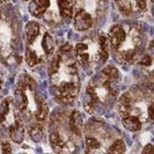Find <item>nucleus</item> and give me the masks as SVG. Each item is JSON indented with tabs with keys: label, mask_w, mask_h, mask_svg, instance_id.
I'll return each instance as SVG.
<instances>
[{
	"label": "nucleus",
	"mask_w": 154,
	"mask_h": 154,
	"mask_svg": "<svg viewBox=\"0 0 154 154\" xmlns=\"http://www.w3.org/2000/svg\"><path fill=\"white\" fill-rule=\"evenodd\" d=\"M126 31L123 28V26L121 24H115L110 31H109L108 35V42L109 46L112 51H117L119 49V46L123 44L126 39Z\"/></svg>",
	"instance_id": "nucleus-1"
},
{
	"label": "nucleus",
	"mask_w": 154,
	"mask_h": 154,
	"mask_svg": "<svg viewBox=\"0 0 154 154\" xmlns=\"http://www.w3.org/2000/svg\"><path fill=\"white\" fill-rule=\"evenodd\" d=\"M92 16L84 9L78 11L77 14L74 15V27H75V29L79 31H86L89 30L92 28Z\"/></svg>",
	"instance_id": "nucleus-2"
},
{
	"label": "nucleus",
	"mask_w": 154,
	"mask_h": 154,
	"mask_svg": "<svg viewBox=\"0 0 154 154\" xmlns=\"http://www.w3.org/2000/svg\"><path fill=\"white\" fill-rule=\"evenodd\" d=\"M50 7V0H31L29 4V12L31 15L41 17Z\"/></svg>",
	"instance_id": "nucleus-3"
},
{
	"label": "nucleus",
	"mask_w": 154,
	"mask_h": 154,
	"mask_svg": "<svg viewBox=\"0 0 154 154\" xmlns=\"http://www.w3.org/2000/svg\"><path fill=\"white\" fill-rule=\"evenodd\" d=\"M50 143L56 151L58 152H64V151H72L73 148L69 146V144H67L64 139L60 137V134L57 131L51 132L50 134Z\"/></svg>",
	"instance_id": "nucleus-4"
},
{
	"label": "nucleus",
	"mask_w": 154,
	"mask_h": 154,
	"mask_svg": "<svg viewBox=\"0 0 154 154\" xmlns=\"http://www.w3.org/2000/svg\"><path fill=\"white\" fill-rule=\"evenodd\" d=\"M48 115H49V108H48L46 103L43 100H38L37 101V110L35 114V124L43 128L46 118H48Z\"/></svg>",
	"instance_id": "nucleus-5"
},
{
	"label": "nucleus",
	"mask_w": 154,
	"mask_h": 154,
	"mask_svg": "<svg viewBox=\"0 0 154 154\" xmlns=\"http://www.w3.org/2000/svg\"><path fill=\"white\" fill-rule=\"evenodd\" d=\"M9 133L11 138L15 143H22L23 137H24V126L22 125L20 119H15L14 123L9 126Z\"/></svg>",
	"instance_id": "nucleus-6"
},
{
	"label": "nucleus",
	"mask_w": 154,
	"mask_h": 154,
	"mask_svg": "<svg viewBox=\"0 0 154 154\" xmlns=\"http://www.w3.org/2000/svg\"><path fill=\"white\" fill-rule=\"evenodd\" d=\"M39 34V27L38 23L31 21L26 26L24 29V36H26V42H27V46H30L34 41L37 38Z\"/></svg>",
	"instance_id": "nucleus-7"
},
{
	"label": "nucleus",
	"mask_w": 154,
	"mask_h": 154,
	"mask_svg": "<svg viewBox=\"0 0 154 154\" xmlns=\"http://www.w3.org/2000/svg\"><path fill=\"white\" fill-rule=\"evenodd\" d=\"M122 123H123L124 128L126 130H129V131L136 132V131H139L141 129V122H140L139 117L131 115V114L122 117Z\"/></svg>",
	"instance_id": "nucleus-8"
},
{
	"label": "nucleus",
	"mask_w": 154,
	"mask_h": 154,
	"mask_svg": "<svg viewBox=\"0 0 154 154\" xmlns=\"http://www.w3.org/2000/svg\"><path fill=\"white\" fill-rule=\"evenodd\" d=\"M69 128L71 131L73 132L75 136L80 137L81 136V131H82V118L79 111H73L71 118H69Z\"/></svg>",
	"instance_id": "nucleus-9"
},
{
	"label": "nucleus",
	"mask_w": 154,
	"mask_h": 154,
	"mask_svg": "<svg viewBox=\"0 0 154 154\" xmlns=\"http://www.w3.org/2000/svg\"><path fill=\"white\" fill-rule=\"evenodd\" d=\"M118 109L122 117L130 115L132 112V100L130 94H124L118 101Z\"/></svg>",
	"instance_id": "nucleus-10"
},
{
	"label": "nucleus",
	"mask_w": 154,
	"mask_h": 154,
	"mask_svg": "<svg viewBox=\"0 0 154 154\" xmlns=\"http://www.w3.org/2000/svg\"><path fill=\"white\" fill-rule=\"evenodd\" d=\"M59 13L63 19L71 20L73 16V1L72 0H58Z\"/></svg>",
	"instance_id": "nucleus-11"
},
{
	"label": "nucleus",
	"mask_w": 154,
	"mask_h": 154,
	"mask_svg": "<svg viewBox=\"0 0 154 154\" xmlns=\"http://www.w3.org/2000/svg\"><path fill=\"white\" fill-rule=\"evenodd\" d=\"M26 59H27V64H28L29 66H31V67H32V66H35V65H37V64L41 63V60H42V58L37 54V52H36V51H34V50H31L29 46L27 48Z\"/></svg>",
	"instance_id": "nucleus-12"
},
{
	"label": "nucleus",
	"mask_w": 154,
	"mask_h": 154,
	"mask_svg": "<svg viewBox=\"0 0 154 154\" xmlns=\"http://www.w3.org/2000/svg\"><path fill=\"white\" fill-rule=\"evenodd\" d=\"M42 46H43V49H44L46 54H51V51L54 49V38H52V36L49 32H46L45 35H44L43 41H42Z\"/></svg>",
	"instance_id": "nucleus-13"
},
{
	"label": "nucleus",
	"mask_w": 154,
	"mask_h": 154,
	"mask_svg": "<svg viewBox=\"0 0 154 154\" xmlns=\"http://www.w3.org/2000/svg\"><path fill=\"white\" fill-rule=\"evenodd\" d=\"M108 152L110 153H124L125 152V145L122 139H117L114 141V144L108 148Z\"/></svg>",
	"instance_id": "nucleus-14"
},
{
	"label": "nucleus",
	"mask_w": 154,
	"mask_h": 154,
	"mask_svg": "<svg viewBox=\"0 0 154 154\" xmlns=\"http://www.w3.org/2000/svg\"><path fill=\"white\" fill-rule=\"evenodd\" d=\"M30 136L35 141H41L43 139V128L37 124H34L30 129Z\"/></svg>",
	"instance_id": "nucleus-15"
},
{
	"label": "nucleus",
	"mask_w": 154,
	"mask_h": 154,
	"mask_svg": "<svg viewBox=\"0 0 154 154\" xmlns=\"http://www.w3.org/2000/svg\"><path fill=\"white\" fill-rule=\"evenodd\" d=\"M8 111H9V102L7 100H4L0 103V123L5 122Z\"/></svg>",
	"instance_id": "nucleus-16"
},
{
	"label": "nucleus",
	"mask_w": 154,
	"mask_h": 154,
	"mask_svg": "<svg viewBox=\"0 0 154 154\" xmlns=\"http://www.w3.org/2000/svg\"><path fill=\"white\" fill-rule=\"evenodd\" d=\"M136 6L138 7L139 11H146V0H136Z\"/></svg>",
	"instance_id": "nucleus-17"
},
{
	"label": "nucleus",
	"mask_w": 154,
	"mask_h": 154,
	"mask_svg": "<svg viewBox=\"0 0 154 154\" xmlns=\"http://www.w3.org/2000/svg\"><path fill=\"white\" fill-rule=\"evenodd\" d=\"M140 64L141 65H145V66H149L152 64V58L149 56H144L141 58V60H140Z\"/></svg>",
	"instance_id": "nucleus-18"
},
{
	"label": "nucleus",
	"mask_w": 154,
	"mask_h": 154,
	"mask_svg": "<svg viewBox=\"0 0 154 154\" xmlns=\"http://www.w3.org/2000/svg\"><path fill=\"white\" fill-rule=\"evenodd\" d=\"M153 102H151V104H149V107H148V118L151 119V121H153L154 119V115H153Z\"/></svg>",
	"instance_id": "nucleus-19"
},
{
	"label": "nucleus",
	"mask_w": 154,
	"mask_h": 154,
	"mask_svg": "<svg viewBox=\"0 0 154 154\" xmlns=\"http://www.w3.org/2000/svg\"><path fill=\"white\" fill-rule=\"evenodd\" d=\"M1 146H2V149H1V151H2L4 153H5V152H6V153H9V152L12 151V149H11V147H9V144H8V143H4Z\"/></svg>",
	"instance_id": "nucleus-20"
},
{
	"label": "nucleus",
	"mask_w": 154,
	"mask_h": 154,
	"mask_svg": "<svg viewBox=\"0 0 154 154\" xmlns=\"http://www.w3.org/2000/svg\"><path fill=\"white\" fill-rule=\"evenodd\" d=\"M143 153H153V146H152V144L146 145V147L143 149Z\"/></svg>",
	"instance_id": "nucleus-21"
},
{
	"label": "nucleus",
	"mask_w": 154,
	"mask_h": 154,
	"mask_svg": "<svg viewBox=\"0 0 154 154\" xmlns=\"http://www.w3.org/2000/svg\"><path fill=\"white\" fill-rule=\"evenodd\" d=\"M0 19H1V13H0Z\"/></svg>",
	"instance_id": "nucleus-22"
},
{
	"label": "nucleus",
	"mask_w": 154,
	"mask_h": 154,
	"mask_svg": "<svg viewBox=\"0 0 154 154\" xmlns=\"http://www.w3.org/2000/svg\"><path fill=\"white\" fill-rule=\"evenodd\" d=\"M24 1H28V0H24Z\"/></svg>",
	"instance_id": "nucleus-23"
},
{
	"label": "nucleus",
	"mask_w": 154,
	"mask_h": 154,
	"mask_svg": "<svg viewBox=\"0 0 154 154\" xmlns=\"http://www.w3.org/2000/svg\"><path fill=\"white\" fill-rule=\"evenodd\" d=\"M115 1H117V0H115Z\"/></svg>",
	"instance_id": "nucleus-24"
}]
</instances>
